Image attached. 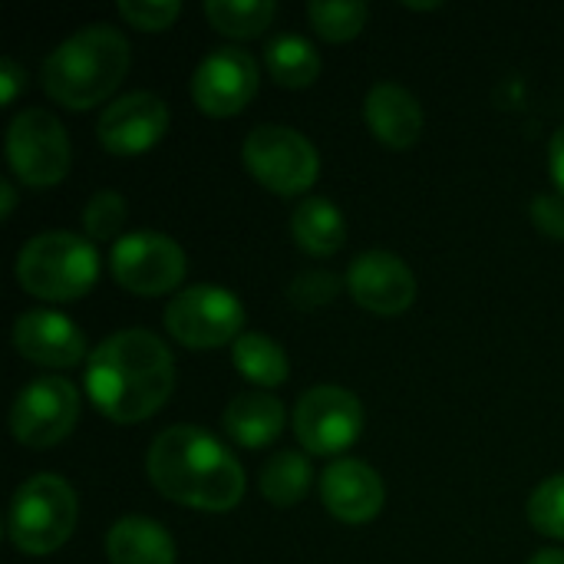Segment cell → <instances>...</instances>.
<instances>
[{"label": "cell", "mask_w": 564, "mask_h": 564, "mask_svg": "<svg viewBox=\"0 0 564 564\" xmlns=\"http://www.w3.org/2000/svg\"><path fill=\"white\" fill-rule=\"evenodd\" d=\"M175 387L172 350L142 327L109 334L86 357V393L112 423H139L165 406Z\"/></svg>", "instance_id": "1"}, {"label": "cell", "mask_w": 564, "mask_h": 564, "mask_svg": "<svg viewBox=\"0 0 564 564\" xmlns=\"http://www.w3.org/2000/svg\"><path fill=\"white\" fill-rule=\"evenodd\" d=\"M145 473L165 499L198 512H228L245 496L238 456L202 426L162 430L149 446Z\"/></svg>", "instance_id": "2"}, {"label": "cell", "mask_w": 564, "mask_h": 564, "mask_svg": "<svg viewBox=\"0 0 564 564\" xmlns=\"http://www.w3.org/2000/svg\"><path fill=\"white\" fill-rule=\"evenodd\" d=\"M129 63L126 33L109 23H89L46 53L43 89L66 109H89L122 83Z\"/></svg>", "instance_id": "3"}, {"label": "cell", "mask_w": 564, "mask_h": 564, "mask_svg": "<svg viewBox=\"0 0 564 564\" xmlns=\"http://www.w3.org/2000/svg\"><path fill=\"white\" fill-rule=\"evenodd\" d=\"M13 268L26 294L43 301H76L99 278V251L76 231L50 228L20 245Z\"/></svg>", "instance_id": "4"}, {"label": "cell", "mask_w": 564, "mask_h": 564, "mask_svg": "<svg viewBox=\"0 0 564 564\" xmlns=\"http://www.w3.org/2000/svg\"><path fill=\"white\" fill-rule=\"evenodd\" d=\"M79 519L73 486L56 473H36L17 486L7 509V539L33 558L66 545Z\"/></svg>", "instance_id": "5"}, {"label": "cell", "mask_w": 564, "mask_h": 564, "mask_svg": "<svg viewBox=\"0 0 564 564\" xmlns=\"http://www.w3.org/2000/svg\"><path fill=\"white\" fill-rule=\"evenodd\" d=\"M241 159L248 172L274 195H301L321 175L317 145L294 126L261 122L245 135Z\"/></svg>", "instance_id": "6"}, {"label": "cell", "mask_w": 564, "mask_h": 564, "mask_svg": "<svg viewBox=\"0 0 564 564\" xmlns=\"http://www.w3.org/2000/svg\"><path fill=\"white\" fill-rule=\"evenodd\" d=\"M69 135L59 116L43 106L20 109L7 126V162L30 188H50L69 172Z\"/></svg>", "instance_id": "7"}, {"label": "cell", "mask_w": 564, "mask_h": 564, "mask_svg": "<svg viewBox=\"0 0 564 564\" xmlns=\"http://www.w3.org/2000/svg\"><path fill=\"white\" fill-rule=\"evenodd\" d=\"M241 324L245 304L221 284H192L165 307V330L192 350L235 344L241 337Z\"/></svg>", "instance_id": "8"}, {"label": "cell", "mask_w": 564, "mask_h": 564, "mask_svg": "<svg viewBox=\"0 0 564 564\" xmlns=\"http://www.w3.org/2000/svg\"><path fill=\"white\" fill-rule=\"evenodd\" d=\"M291 426L307 453L337 456L350 449L364 433V406L354 390L337 383H321L297 397Z\"/></svg>", "instance_id": "9"}, {"label": "cell", "mask_w": 564, "mask_h": 564, "mask_svg": "<svg viewBox=\"0 0 564 564\" xmlns=\"http://www.w3.org/2000/svg\"><path fill=\"white\" fill-rule=\"evenodd\" d=\"M109 271L126 291L142 294V297H159L182 284L188 271V258L182 245L169 238L165 231L142 228V231L122 235L112 245Z\"/></svg>", "instance_id": "10"}, {"label": "cell", "mask_w": 564, "mask_h": 564, "mask_svg": "<svg viewBox=\"0 0 564 564\" xmlns=\"http://www.w3.org/2000/svg\"><path fill=\"white\" fill-rule=\"evenodd\" d=\"M79 420V393L66 377H36L13 397L10 433L30 449H50L73 433Z\"/></svg>", "instance_id": "11"}, {"label": "cell", "mask_w": 564, "mask_h": 564, "mask_svg": "<svg viewBox=\"0 0 564 564\" xmlns=\"http://www.w3.org/2000/svg\"><path fill=\"white\" fill-rule=\"evenodd\" d=\"M258 59L241 46H215L192 73V99L208 116H235L258 93Z\"/></svg>", "instance_id": "12"}, {"label": "cell", "mask_w": 564, "mask_h": 564, "mask_svg": "<svg viewBox=\"0 0 564 564\" xmlns=\"http://www.w3.org/2000/svg\"><path fill=\"white\" fill-rule=\"evenodd\" d=\"M169 129V106L149 89H132L109 99L96 119V135L112 155H139Z\"/></svg>", "instance_id": "13"}, {"label": "cell", "mask_w": 564, "mask_h": 564, "mask_svg": "<svg viewBox=\"0 0 564 564\" xmlns=\"http://www.w3.org/2000/svg\"><path fill=\"white\" fill-rule=\"evenodd\" d=\"M350 297L380 317H397L416 301V274L393 251H364L347 268Z\"/></svg>", "instance_id": "14"}, {"label": "cell", "mask_w": 564, "mask_h": 564, "mask_svg": "<svg viewBox=\"0 0 564 564\" xmlns=\"http://www.w3.org/2000/svg\"><path fill=\"white\" fill-rule=\"evenodd\" d=\"M317 492H321L324 509L347 525L370 522L383 509V499H387L380 473L367 466L364 459H334L321 473Z\"/></svg>", "instance_id": "15"}, {"label": "cell", "mask_w": 564, "mask_h": 564, "mask_svg": "<svg viewBox=\"0 0 564 564\" xmlns=\"http://www.w3.org/2000/svg\"><path fill=\"white\" fill-rule=\"evenodd\" d=\"M13 347L40 367H76L86 357V334L66 314L33 307L13 321Z\"/></svg>", "instance_id": "16"}, {"label": "cell", "mask_w": 564, "mask_h": 564, "mask_svg": "<svg viewBox=\"0 0 564 564\" xmlns=\"http://www.w3.org/2000/svg\"><path fill=\"white\" fill-rule=\"evenodd\" d=\"M364 119L370 132L393 149L413 145L423 135V122H426L420 99L397 79H380L367 89Z\"/></svg>", "instance_id": "17"}, {"label": "cell", "mask_w": 564, "mask_h": 564, "mask_svg": "<svg viewBox=\"0 0 564 564\" xmlns=\"http://www.w3.org/2000/svg\"><path fill=\"white\" fill-rule=\"evenodd\" d=\"M225 433L248 449H261L268 443H274L284 433L288 423V410L278 397L264 393V390H245L238 397H231V403L225 406Z\"/></svg>", "instance_id": "18"}, {"label": "cell", "mask_w": 564, "mask_h": 564, "mask_svg": "<svg viewBox=\"0 0 564 564\" xmlns=\"http://www.w3.org/2000/svg\"><path fill=\"white\" fill-rule=\"evenodd\" d=\"M109 564H175V542L149 516H122L106 532Z\"/></svg>", "instance_id": "19"}, {"label": "cell", "mask_w": 564, "mask_h": 564, "mask_svg": "<svg viewBox=\"0 0 564 564\" xmlns=\"http://www.w3.org/2000/svg\"><path fill=\"white\" fill-rule=\"evenodd\" d=\"M291 238L317 258H330L344 248L347 241V221L344 212L324 198V195H307L304 202H297V208L291 212Z\"/></svg>", "instance_id": "20"}, {"label": "cell", "mask_w": 564, "mask_h": 564, "mask_svg": "<svg viewBox=\"0 0 564 564\" xmlns=\"http://www.w3.org/2000/svg\"><path fill=\"white\" fill-rule=\"evenodd\" d=\"M311 486H314V466L297 449H281V453L268 456L258 473L261 496L278 509H291V506L304 502Z\"/></svg>", "instance_id": "21"}, {"label": "cell", "mask_w": 564, "mask_h": 564, "mask_svg": "<svg viewBox=\"0 0 564 564\" xmlns=\"http://www.w3.org/2000/svg\"><path fill=\"white\" fill-rule=\"evenodd\" d=\"M264 66L281 86L301 89L321 76V53L301 33H278L264 43Z\"/></svg>", "instance_id": "22"}, {"label": "cell", "mask_w": 564, "mask_h": 564, "mask_svg": "<svg viewBox=\"0 0 564 564\" xmlns=\"http://www.w3.org/2000/svg\"><path fill=\"white\" fill-rule=\"evenodd\" d=\"M231 360L245 380H251L264 390L281 387L291 377V360H288L284 347L274 337L258 334V330H248L231 344Z\"/></svg>", "instance_id": "23"}, {"label": "cell", "mask_w": 564, "mask_h": 564, "mask_svg": "<svg viewBox=\"0 0 564 564\" xmlns=\"http://www.w3.org/2000/svg\"><path fill=\"white\" fill-rule=\"evenodd\" d=\"M202 10L212 20V26L221 30L225 36L248 40V36H261L271 26L278 3L274 0H205Z\"/></svg>", "instance_id": "24"}, {"label": "cell", "mask_w": 564, "mask_h": 564, "mask_svg": "<svg viewBox=\"0 0 564 564\" xmlns=\"http://www.w3.org/2000/svg\"><path fill=\"white\" fill-rule=\"evenodd\" d=\"M370 17V7L364 0H311L307 3V20L324 40H350L364 30Z\"/></svg>", "instance_id": "25"}, {"label": "cell", "mask_w": 564, "mask_h": 564, "mask_svg": "<svg viewBox=\"0 0 564 564\" xmlns=\"http://www.w3.org/2000/svg\"><path fill=\"white\" fill-rule=\"evenodd\" d=\"M126 198L116 188H99L89 195L83 208V228L93 241H119L122 225H126Z\"/></svg>", "instance_id": "26"}, {"label": "cell", "mask_w": 564, "mask_h": 564, "mask_svg": "<svg viewBox=\"0 0 564 564\" xmlns=\"http://www.w3.org/2000/svg\"><path fill=\"white\" fill-rule=\"evenodd\" d=\"M529 522L542 535L564 542V473L535 486V492L529 496Z\"/></svg>", "instance_id": "27"}, {"label": "cell", "mask_w": 564, "mask_h": 564, "mask_svg": "<svg viewBox=\"0 0 564 564\" xmlns=\"http://www.w3.org/2000/svg\"><path fill=\"white\" fill-rule=\"evenodd\" d=\"M340 291V281L317 268V271H301L291 284H288V301L301 311H314V307H324L327 301H334V294Z\"/></svg>", "instance_id": "28"}, {"label": "cell", "mask_w": 564, "mask_h": 564, "mask_svg": "<svg viewBox=\"0 0 564 564\" xmlns=\"http://www.w3.org/2000/svg\"><path fill=\"white\" fill-rule=\"evenodd\" d=\"M119 13L139 30H165L182 13V3L178 0H119Z\"/></svg>", "instance_id": "29"}, {"label": "cell", "mask_w": 564, "mask_h": 564, "mask_svg": "<svg viewBox=\"0 0 564 564\" xmlns=\"http://www.w3.org/2000/svg\"><path fill=\"white\" fill-rule=\"evenodd\" d=\"M529 215L539 225V231H545L549 238H564V195H555V192L535 195Z\"/></svg>", "instance_id": "30"}, {"label": "cell", "mask_w": 564, "mask_h": 564, "mask_svg": "<svg viewBox=\"0 0 564 564\" xmlns=\"http://www.w3.org/2000/svg\"><path fill=\"white\" fill-rule=\"evenodd\" d=\"M23 86H26V69H23L13 56H3V59H0V99L10 106V102L20 96Z\"/></svg>", "instance_id": "31"}, {"label": "cell", "mask_w": 564, "mask_h": 564, "mask_svg": "<svg viewBox=\"0 0 564 564\" xmlns=\"http://www.w3.org/2000/svg\"><path fill=\"white\" fill-rule=\"evenodd\" d=\"M549 172H552L558 192L564 195V122L552 132V139H549Z\"/></svg>", "instance_id": "32"}, {"label": "cell", "mask_w": 564, "mask_h": 564, "mask_svg": "<svg viewBox=\"0 0 564 564\" xmlns=\"http://www.w3.org/2000/svg\"><path fill=\"white\" fill-rule=\"evenodd\" d=\"M17 208V188L10 178H0V218H10Z\"/></svg>", "instance_id": "33"}, {"label": "cell", "mask_w": 564, "mask_h": 564, "mask_svg": "<svg viewBox=\"0 0 564 564\" xmlns=\"http://www.w3.org/2000/svg\"><path fill=\"white\" fill-rule=\"evenodd\" d=\"M525 564H564V552L562 549H542V552H535Z\"/></svg>", "instance_id": "34"}]
</instances>
